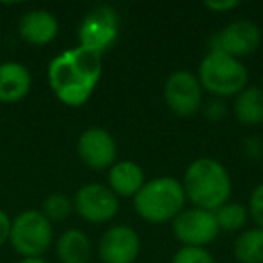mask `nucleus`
I'll return each mask as SVG.
<instances>
[{"label": "nucleus", "mask_w": 263, "mask_h": 263, "mask_svg": "<svg viewBox=\"0 0 263 263\" xmlns=\"http://www.w3.org/2000/svg\"><path fill=\"white\" fill-rule=\"evenodd\" d=\"M103 72V58L85 47L60 52L47 67V81L52 94L70 108L83 106L94 94Z\"/></svg>", "instance_id": "1"}, {"label": "nucleus", "mask_w": 263, "mask_h": 263, "mask_svg": "<svg viewBox=\"0 0 263 263\" xmlns=\"http://www.w3.org/2000/svg\"><path fill=\"white\" fill-rule=\"evenodd\" d=\"M182 187L193 208L215 213L229 202L233 182L222 162L213 157H198L186 168Z\"/></svg>", "instance_id": "2"}, {"label": "nucleus", "mask_w": 263, "mask_h": 263, "mask_svg": "<svg viewBox=\"0 0 263 263\" xmlns=\"http://www.w3.org/2000/svg\"><path fill=\"white\" fill-rule=\"evenodd\" d=\"M186 193L182 182L173 177H157L144 182L134 197V209L148 223L173 222L184 211Z\"/></svg>", "instance_id": "3"}, {"label": "nucleus", "mask_w": 263, "mask_h": 263, "mask_svg": "<svg viewBox=\"0 0 263 263\" xmlns=\"http://www.w3.org/2000/svg\"><path fill=\"white\" fill-rule=\"evenodd\" d=\"M198 81L202 90L215 98H236L245 87H249L247 67L240 60L223 52H208L198 65Z\"/></svg>", "instance_id": "4"}, {"label": "nucleus", "mask_w": 263, "mask_h": 263, "mask_svg": "<svg viewBox=\"0 0 263 263\" xmlns=\"http://www.w3.org/2000/svg\"><path fill=\"white\" fill-rule=\"evenodd\" d=\"M52 223L38 209H26L11 220L9 243L22 258H42L52 245Z\"/></svg>", "instance_id": "5"}, {"label": "nucleus", "mask_w": 263, "mask_h": 263, "mask_svg": "<svg viewBox=\"0 0 263 263\" xmlns=\"http://www.w3.org/2000/svg\"><path fill=\"white\" fill-rule=\"evenodd\" d=\"M119 36V15L112 6H96L87 13L78 29L80 47L103 54Z\"/></svg>", "instance_id": "6"}, {"label": "nucleus", "mask_w": 263, "mask_h": 263, "mask_svg": "<svg viewBox=\"0 0 263 263\" xmlns=\"http://www.w3.org/2000/svg\"><path fill=\"white\" fill-rule=\"evenodd\" d=\"M204 90L197 74L180 69L168 76L164 83V101L168 108L179 117H191L202 108Z\"/></svg>", "instance_id": "7"}, {"label": "nucleus", "mask_w": 263, "mask_h": 263, "mask_svg": "<svg viewBox=\"0 0 263 263\" xmlns=\"http://www.w3.org/2000/svg\"><path fill=\"white\" fill-rule=\"evenodd\" d=\"M172 229L173 236L182 243V247L205 249V245L211 243L220 233L215 213L200 208L184 209L179 213V216L172 222Z\"/></svg>", "instance_id": "8"}, {"label": "nucleus", "mask_w": 263, "mask_h": 263, "mask_svg": "<svg viewBox=\"0 0 263 263\" xmlns=\"http://www.w3.org/2000/svg\"><path fill=\"white\" fill-rule=\"evenodd\" d=\"M261 31L251 20H236L213 34L209 40V52H223L240 60L259 47Z\"/></svg>", "instance_id": "9"}, {"label": "nucleus", "mask_w": 263, "mask_h": 263, "mask_svg": "<svg viewBox=\"0 0 263 263\" xmlns=\"http://www.w3.org/2000/svg\"><path fill=\"white\" fill-rule=\"evenodd\" d=\"M74 211L80 218L90 223H106L119 211V198L108 186L99 182H88L74 195Z\"/></svg>", "instance_id": "10"}, {"label": "nucleus", "mask_w": 263, "mask_h": 263, "mask_svg": "<svg viewBox=\"0 0 263 263\" xmlns=\"http://www.w3.org/2000/svg\"><path fill=\"white\" fill-rule=\"evenodd\" d=\"M78 155L90 170H110L117 162V144L108 130L90 126L78 139Z\"/></svg>", "instance_id": "11"}, {"label": "nucleus", "mask_w": 263, "mask_h": 263, "mask_svg": "<svg viewBox=\"0 0 263 263\" xmlns=\"http://www.w3.org/2000/svg\"><path fill=\"white\" fill-rule=\"evenodd\" d=\"M103 263H134L141 252V238L130 226H114L105 231L98 245Z\"/></svg>", "instance_id": "12"}, {"label": "nucleus", "mask_w": 263, "mask_h": 263, "mask_svg": "<svg viewBox=\"0 0 263 263\" xmlns=\"http://www.w3.org/2000/svg\"><path fill=\"white\" fill-rule=\"evenodd\" d=\"M60 24L47 9H31L20 18L18 34L29 45H47L58 36Z\"/></svg>", "instance_id": "13"}, {"label": "nucleus", "mask_w": 263, "mask_h": 263, "mask_svg": "<svg viewBox=\"0 0 263 263\" xmlns=\"http://www.w3.org/2000/svg\"><path fill=\"white\" fill-rule=\"evenodd\" d=\"M33 87L31 70L20 62L0 63V103L13 105L26 98Z\"/></svg>", "instance_id": "14"}, {"label": "nucleus", "mask_w": 263, "mask_h": 263, "mask_svg": "<svg viewBox=\"0 0 263 263\" xmlns=\"http://www.w3.org/2000/svg\"><path fill=\"white\" fill-rule=\"evenodd\" d=\"M144 182L143 168L134 161H117L108 170V187L117 198H134Z\"/></svg>", "instance_id": "15"}, {"label": "nucleus", "mask_w": 263, "mask_h": 263, "mask_svg": "<svg viewBox=\"0 0 263 263\" xmlns=\"http://www.w3.org/2000/svg\"><path fill=\"white\" fill-rule=\"evenodd\" d=\"M56 256L62 263H88L92 258V241L83 231L67 229L56 241Z\"/></svg>", "instance_id": "16"}, {"label": "nucleus", "mask_w": 263, "mask_h": 263, "mask_svg": "<svg viewBox=\"0 0 263 263\" xmlns=\"http://www.w3.org/2000/svg\"><path fill=\"white\" fill-rule=\"evenodd\" d=\"M234 116L245 126H258L263 123V88L261 87H245L234 98Z\"/></svg>", "instance_id": "17"}, {"label": "nucleus", "mask_w": 263, "mask_h": 263, "mask_svg": "<svg viewBox=\"0 0 263 263\" xmlns=\"http://www.w3.org/2000/svg\"><path fill=\"white\" fill-rule=\"evenodd\" d=\"M234 258L240 263H263V229H243L234 241Z\"/></svg>", "instance_id": "18"}, {"label": "nucleus", "mask_w": 263, "mask_h": 263, "mask_svg": "<svg viewBox=\"0 0 263 263\" xmlns=\"http://www.w3.org/2000/svg\"><path fill=\"white\" fill-rule=\"evenodd\" d=\"M215 218L218 223L220 231L226 233H236V231L245 229L249 220V209L245 205L238 204V202H227L222 208L215 211Z\"/></svg>", "instance_id": "19"}, {"label": "nucleus", "mask_w": 263, "mask_h": 263, "mask_svg": "<svg viewBox=\"0 0 263 263\" xmlns=\"http://www.w3.org/2000/svg\"><path fill=\"white\" fill-rule=\"evenodd\" d=\"M42 213L49 222H63L74 213V204L67 195L62 193H52L49 197H45V200L42 202Z\"/></svg>", "instance_id": "20"}, {"label": "nucleus", "mask_w": 263, "mask_h": 263, "mask_svg": "<svg viewBox=\"0 0 263 263\" xmlns=\"http://www.w3.org/2000/svg\"><path fill=\"white\" fill-rule=\"evenodd\" d=\"M172 263H216L213 254L204 247H180Z\"/></svg>", "instance_id": "21"}, {"label": "nucleus", "mask_w": 263, "mask_h": 263, "mask_svg": "<svg viewBox=\"0 0 263 263\" xmlns=\"http://www.w3.org/2000/svg\"><path fill=\"white\" fill-rule=\"evenodd\" d=\"M249 216H252L258 227L263 229V182L254 187L249 198Z\"/></svg>", "instance_id": "22"}, {"label": "nucleus", "mask_w": 263, "mask_h": 263, "mask_svg": "<svg viewBox=\"0 0 263 263\" xmlns=\"http://www.w3.org/2000/svg\"><path fill=\"white\" fill-rule=\"evenodd\" d=\"M204 6L209 11L227 13V11H231V9H236L238 6H240V2H238V0H222V2H220V0H209Z\"/></svg>", "instance_id": "23"}, {"label": "nucleus", "mask_w": 263, "mask_h": 263, "mask_svg": "<svg viewBox=\"0 0 263 263\" xmlns=\"http://www.w3.org/2000/svg\"><path fill=\"white\" fill-rule=\"evenodd\" d=\"M205 116L209 119H222L226 116V105L222 103V99H211L205 106Z\"/></svg>", "instance_id": "24"}, {"label": "nucleus", "mask_w": 263, "mask_h": 263, "mask_svg": "<svg viewBox=\"0 0 263 263\" xmlns=\"http://www.w3.org/2000/svg\"><path fill=\"white\" fill-rule=\"evenodd\" d=\"M9 233H11V216L0 209V247L9 241Z\"/></svg>", "instance_id": "25"}, {"label": "nucleus", "mask_w": 263, "mask_h": 263, "mask_svg": "<svg viewBox=\"0 0 263 263\" xmlns=\"http://www.w3.org/2000/svg\"><path fill=\"white\" fill-rule=\"evenodd\" d=\"M16 263H47L45 259H42V258H22V259H18Z\"/></svg>", "instance_id": "26"}]
</instances>
